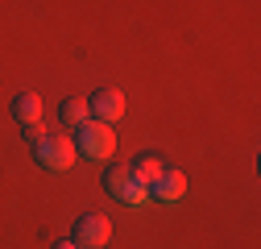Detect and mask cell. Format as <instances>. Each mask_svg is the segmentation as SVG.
Segmentation results:
<instances>
[{
	"label": "cell",
	"instance_id": "cell-1",
	"mask_svg": "<svg viewBox=\"0 0 261 249\" xmlns=\"http://www.w3.org/2000/svg\"><path fill=\"white\" fill-rule=\"evenodd\" d=\"M75 154L79 158H87V162H104V158H112L116 154V133H112V124H104V120H83L79 129H75Z\"/></svg>",
	"mask_w": 261,
	"mask_h": 249
},
{
	"label": "cell",
	"instance_id": "cell-2",
	"mask_svg": "<svg viewBox=\"0 0 261 249\" xmlns=\"http://www.w3.org/2000/svg\"><path fill=\"white\" fill-rule=\"evenodd\" d=\"M104 191H108L112 200L128 204V208L149 204V187H145V183H137L128 166H108V170H104Z\"/></svg>",
	"mask_w": 261,
	"mask_h": 249
},
{
	"label": "cell",
	"instance_id": "cell-3",
	"mask_svg": "<svg viewBox=\"0 0 261 249\" xmlns=\"http://www.w3.org/2000/svg\"><path fill=\"white\" fill-rule=\"evenodd\" d=\"M34 158H38L42 170H54V175H58V170H71V162L79 158V154H75V141H71L67 133H54V137L46 133V137L34 145Z\"/></svg>",
	"mask_w": 261,
	"mask_h": 249
},
{
	"label": "cell",
	"instance_id": "cell-4",
	"mask_svg": "<svg viewBox=\"0 0 261 249\" xmlns=\"http://www.w3.org/2000/svg\"><path fill=\"white\" fill-rule=\"evenodd\" d=\"M108 237H112V220H108L104 212H83L79 220H75V241H79V249H104Z\"/></svg>",
	"mask_w": 261,
	"mask_h": 249
},
{
	"label": "cell",
	"instance_id": "cell-5",
	"mask_svg": "<svg viewBox=\"0 0 261 249\" xmlns=\"http://www.w3.org/2000/svg\"><path fill=\"white\" fill-rule=\"evenodd\" d=\"M87 108H91V120L112 124V120H120V116H124V96H120L116 87H100V91H91Z\"/></svg>",
	"mask_w": 261,
	"mask_h": 249
},
{
	"label": "cell",
	"instance_id": "cell-6",
	"mask_svg": "<svg viewBox=\"0 0 261 249\" xmlns=\"http://www.w3.org/2000/svg\"><path fill=\"white\" fill-rule=\"evenodd\" d=\"M187 195V175L182 170H162L158 179H153V187H149V200H158V204H178Z\"/></svg>",
	"mask_w": 261,
	"mask_h": 249
},
{
	"label": "cell",
	"instance_id": "cell-7",
	"mask_svg": "<svg viewBox=\"0 0 261 249\" xmlns=\"http://www.w3.org/2000/svg\"><path fill=\"white\" fill-rule=\"evenodd\" d=\"M9 112H13L17 124H34V120H42V100L34 96V91H21V96H13Z\"/></svg>",
	"mask_w": 261,
	"mask_h": 249
},
{
	"label": "cell",
	"instance_id": "cell-8",
	"mask_svg": "<svg viewBox=\"0 0 261 249\" xmlns=\"http://www.w3.org/2000/svg\"><path fill=\"white\" fill-rule=\"evenodd\" d=\"M128 170H133V179H137V183L153 187V179H158L162 170H166V166H162V158H158V154H137V162L128 166Z\"/></svg>",
	"mask_w": 261,
	"mask_h": 249
},
{
	"label": "cell",
	"instance_id": "cell-9",
	"mask_svg": "<svg viewBox=\"0 0 261 249\" xmlns=\"http://www.w3.org/2000/svg\"><path fill=\"white\" fill-rule=\"evenodd\" d=\"M87 116H91L87 100H62V104H58V120H62V124H71V129H79Z\"/></svg>",
	"mask_w": 261,
	"mask_h": 249
},
{
	"label": "cell",
	"instance_id": "cell-10",
	"mask_svg": "<svg viewBox=\"0 0 261 249\" xmlns=\"http://www.w3.org/2000/svg\"><path fill=\"white\" fill-rule=\"evenodd\" d=\"M42 137H46V129H42V120H34V124H25V141H29V145H38Z\"/></svg>",
	"mask_w": 261,
	"mask_h": 249
},
{
	"label": "cell",
	"instance_id": "cell-11",
	"mask_svg": "<svg viewBox=\"0 0 261 249\" xmlns=\"http://www.w3.org/2000/svg\"><path fill=\"white\" fill-rule=\"evenodd\" d=\"M54 249H79V241L75 237H62V241H54Z\"/></svg>",
	"mask_w": 261,
	"mask_h": 249
},
{
	"label": "cell",
	"instance_id": "cell-12",
	"mask_svg": "<svg viewBox=\"0 0 261 249\" xmlns=\"http://www.w3.org/2000/svg\"><path fill=\"white\" fill-rule=\"evenodd\" d=\"M104 249H108V245H104Z\"/></svg>",
	"mask_w": 261,
	"mask_h": 249
}]
</instances>
